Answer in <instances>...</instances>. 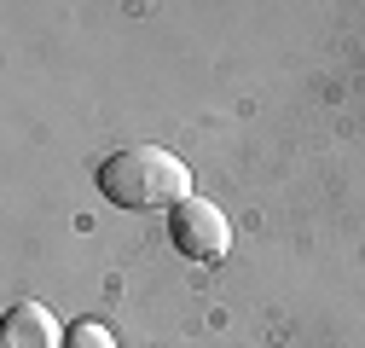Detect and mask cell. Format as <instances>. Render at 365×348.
Masks as SVG:
<instances>
[{"label": "cell", "instance_id": "cell-3", "mask_svg": "<svg viewBox=\"0 0 365 348\" xmlns=\"http://www.w3.org/2000/svg\"><path fill=\"white\" fill-rule=\"evenodd\" d=\"M0 348H64V331L41 302H12L0 319Z\"/></svg>", "mask_w": 365, "mask_h": 348}, {"label": "cell", "instance_id": "cell-4", "mask_svg": "<svg viewBox=\"0 0 365 348\" xmlns=\"http://www.w3.org/2000/svg\"><path fill=\"white\" fill-rule=\"evenodd\" d=\"M64 348H116V337H110V325H99V319H76V325L64 331Z\"/></svg>", "mask_w": 365, "mask_h": 348}, {"label": "cell", "instance_id": "cell-1", "mask_svg": "<svg viewBox=\"0 0 365 348\" xmlns=\"http://www.w3.org/2000/svg\"><path fill=\"white\" fill-rule=\"evenodd\" d=\"M99 192L116 209H180L192 198V168L163 145H122L99 163Z\"/></svg>", "mask_w": 365, "mask_h": 348}, {"label": "cell", "instance_id": "cell-2", "mask_svg": "<svg viewBox=\"0 0 365 348\" xmlns=\"http://www.w3.org/2000/svg\"><path fill=\"white\" fill-rule=\"evenodd\" d=\"M168 244L192 261H220L232 250V221L209 198H186L180 209H168Z\"/></svg>", "mask_w": 365, "mask_h": 348}]
</instances>
